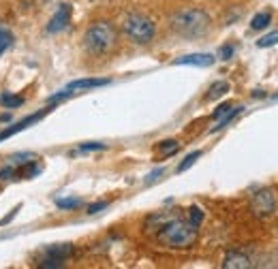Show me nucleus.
Instances as JSON below:
<instances>
[{"label": "nucleus", "instance_id": "6e6552de", "mask_svg": "<svg viewBox=\"0 0 278 269\" xmlns=\"http://www.w3.org/2000/svg\"><path fill=\"white\" fill-rule=\"evenodd\" d=\"M174 64L180 66V64H188V66H210L214 64V56L212 54H188V56H182L174 60Z\"/></svg>", "mask_w": 278, "mask_h": 269}, {"label": "nucleus", "instance_id": "aec40b11", "mask_svg": "<svg viewBox=\"0 0 278 269\" xmlns=\"http://www.w3.org/2000/svg\"><path fill=\"white\" fill-rule=\"evenodd\" d=\"M188 220H190V222L195 225V227H199V225H201V220H203V212L199 210L197 205H193L190 210H188Z\"/></svg>", "mask_w": 278, "mask_h": 269}, {"label": "nucleus", "instance_id": "1a4fd4ad", "mask_svg": "<svg viewBox=\"0 0 278 269\" xmlns=\"http://www.w3.org/2000/svg\"><path fill=\"white\" fill-rule=\"evenodd\" d=\"M225 269H248L250 267V259L242 252H229L223 261Z\"/></svg>", "mask_w": 278, "mask_h": 269}, {"label": "nucleus", "instance_id": "5701e85b", "mask_svg": "<svg viewBox=\"0 0 278 269\" xmlns=\"http://www.w3.org/2000/svg\"><path fill=\"white\" fill-rule=\"evenodd\" d=\"M96 150H105V143H81L79 152H96Z\"/></svg>", "mask_w": 278, "mask_h": 269}, {"label": "nucleus", "instance_id": "39448f33", "mask_svg": "<svg viewBox=\"0 0 278 269\" xmlns=\"http://www.w3.org/2000/svg\"><path fill=\"white\" fill-rule=\"evenodd\" d=\"M250 210L255 212V216H259V218L272 216L276 212V197H274V192L270 188L257 190L250 197Z\"/></svg>", "mask_w": 278, "mask_h": 269}, {"label": "nucleus", "instance_id": "0eeeda50", "mask_svg": "<svg viewBox=\"0 0 278 269\" xmlns=\"http://www.w3.org/2000/svg\"><path fill=\"white\" fill-rule=\"evenodd\" d=\"M69 19H71V5H60L54 17L50 19V24H47V32L56 34L60 30H65L69 26Z\"/></svg>", "mask_w": 278, "mask_h": 269}, {"label": "nucleus", "instance_id": "cd10ccee", "mask_svg": "<svg viewBox=\"0 0 278 269\" xmlns=\"http://www.w3.org/2000/svg\"><path fill=\"white\" fill-rule=\"evenodd\" d=\"M13 177V167H5L3 171H0V182H7Z\"/></svg>", "mask_w": 278, "mask_h": 269}, {"label": "nucleus", "instance_id": "a878e982", "mask_svg": "<svg viewBox=\"0 0 278 269\" xmlns=\"http://www.w3.org/2000/svg\"><path fill=\"white\" fill-rule=\"evenodd\" d=\"M233 56V45H223L221 47V60H229Z\"/></svg>", "mask_w": 278, "mask_h": 269}, {"label": "nucleus", "instance_id": "b1692460", "mask_svg": "<svg viewBox=\"0 0 278 269\" xmlns=\"http://www.w3.org/2000/svg\"><path fill=\"white\" fill-rule=\"evenodd\" d=\"M62 263L65 261H58V259H45L41 263V267H45V269H58V267H62Z\"/></svg>", "mask_w": 278, "mask_h": 269}, {"label": "nucleus", "instance_id": "c756f323", "mask_svg": "<svg viewBox=\"0 0 278 269\" xmlns=\"http://www.w3.org/2000/svg\"><path fill=\"white\" fill-rule=\"evenodd\" d=\"M17 212H19V205H17V207H15V210H13V212H11L9 216H5L3 220H0V225H7V222H11V220H13V218H15V214H17Z\"/></svg>", "mask_w": 278, "mask_h": 269}, {"label": "nucleus", "instance_id": "412c9836", "mask_svg": "<svg viewBox=\"0 0 278 269\" xmlns=\"http://www.w3.org/2000/svg\"><path fill=\"white\" fill-rule=\"evenodd\" d=\"M178 141H163L161 143V152H163V156H172V154H176L178 152Z\"/></svg>", "mask_w": 278, "mask_h": 269}, {"label": "nucleus", "instance_id": "9b49d317", "mask_svg": "<svg viewBox=\"0 0 278 269\" xmlns=\"http://www.w3.org/2000/svg\"><path fill=\"white\" fill-rule=\"evenodd\" d=\"M73 248H71V243H56V246H50L45 250V256L47 259H58V261H65L67 256H71Z\"/></svg>", "mask_w": 278, "mask_h": 269}, {"label": "nucleus", "instance_id": "dca6fc26", "mask_svg": "<svg viewBox=\"0 0 278 269\" xmlns=\"http://www.w3.org/2000/svg\"><path fill=\"white\" fill-rule=\"evenodd\" d=\"M242 109H244V107H231V111H229L227 116H223V118H221L219 126H214V128H212V132H214V130H221V128H225V126H227L229 122H231V120H233L238 114H242Z\"/></svg>", "mask_w": 278, "mask_h": 269}, {"label": "nucleus", "instance_id": "7c9ffc66", "mask_svg": "<svg viewBox=\"0 0 278 269\" xmlns=\"http://www.w3.org/2000/svg\"><path fill=\"white\" fill-rule=\"evenodd\" d=\"M276 99H278V94H276Z\"/></svg>", "mask_w": 278, "mask_h": 269}, {"label": "nucleus", "instance_id": "f257e3e1", "mask_svg": "<svg viewBox=\"0 0 278 269\" xmlns=\"http://www.w3.org/2000/svg\"><path fill=\"white\" fill-rule=\"evenodd\" d=\"M154 222H159L156 239L167 248H190L197 241V227L190 220H182L178 216H154Z\"/></svg>", "mask_w": 278, "mask_h": 269}, {"label": "nucleus", "instance_id": "2eb2a0df", "mask_svg": "<svg viewBox=\"0 0 278 269\" xmlns=\"http://www.w3.org/2000/svg\"><path fill=\"white\" fill-rule=\"evenodd\" d=\"M199 158H201V152H199V150H197V152H190V154L184 158V161L178 165V173H184V171H186V169H190L193 165H195V163L199 161Z\"/></svg>", "mask_w": 278, "mask_h": 269}, {"label": "nucleus", "instance_id": "9d476101", "mask_svg": "<svg viewBox=\"0 0 278 269\" xmlns=\"http://www.w3.org/2000/svg\"><path fill=\"white\" fill-rule=\"evenodd\" d=\"M110 79H77L73 83L67 85L69 92H75V90H90V88H101V85H107Z\"/></svg>", "mask_w": 278, "mask_h": 269}, {"label": "nucleus", "instance_id": "4468645a", "mask_svg": "<svg viewBox=\"0 0 278 269\" xmlns=\"http://www.w3.org/2000/svg\"><path fill=\"white\" fill-rule=\"evenodd\" d=\"M11 43H13V34H11V30H7L5 26H0V56L9 50Z\"/></svg>", "mask_w": 278, "mask_h": 269}, {"label": "nucleus", "instance_id": "f03ea898", "mask_svg": "<svg viewBox=\"0 0 278 269\" xmlns=\"http://www.w3.org/2000/svg\"><path fill=\"white\" fill-rule=\"evenodd\" d=\"M172 26L178 34L186 36V39H195V36H203L208 32L210 17L201 9H184L172 17Z\"/></svg>", "mask_w": 278, "mask_h": 269}, {"label": "nucleus", "instance_id": "f3484780", "mask_svg": "<svg viewBox=\"0 0 278 269\" xmlns=\"http://www.w3.org/2000/svg\"><path fill=\"white\" fill-rule=\"evenodd\" d=\"M56 205L60 207V210H77V207L81 205V199H58Z\"/></svg>", "mask_w": 278, "mask_h": 269}, {"label": "nucleus", "instance_id": "393cba45", "mask_svg": "<svg viewBox=\"0 0 278 269\" xmlns=\"http://www.w3.org/2000/svg\"><path fill=\"white\" fill-rule=\"evenodd\" d=\"M229 111H231V105H229V103H225V105H221V107H219V109H216V111H214V118L219 120V118L227 116Z\"/></svg>", "mask_w": 278, "mask_h": 269}, {"label": "nucleus", "instance_id": "ddd939ff", "mask_svg": "<svg viewBox=\"0 0 278 269\" xmlns=\"http://www.w3.org/2000/svg\"><path fill=\"white\" fill-rule=\"evenodd\" d=\"M270 21H272V13H270V11H263V13H257L255 17H252L250 26H252V30H261V28L268 26Z\"/></svg>", "mask_w": 278, "mask_h": 269}, {"label": "nucleus", "instance_id": "4be33fe9", "mask_svg": "<svg viewBox=\"0 0 278 269\" xmlns=\"http://www.w3.org/2000/svg\"><path fill=\"white\" fill-rule=\"evenodd\" d=\"M32 158H37L34 154H15V156H11V163L13 165H24V163H32Z\"/></svg>", "mask_w": 278, "mask_h": 269}, {"label": "nucleus", "instance_id": "f8f14e48", "mask_svg": "<svg viewBox=\"0 0 278 269\" xmlns=\"http://www.w3.org/2000/svg\"><path fill=\"white\" fill-rule=\"evenodd\" d=\"M229 90V83L227 81H216L212 88L208 90V94H205V101H214V99H219V96H223L225 92Z\"/></svg>", "mask_w": 278, "mask_h": 269}, {"label": "nucleus", "instance_id": "bb28decb", "mask_svg": "<svg viewBox=\"0 0 278 269\" xmlns=\"http://www.w3.org/2000/svg\"><path fill=\"white\" fill-rule=\"evenodd\" d=\"M107 205H110V203H107V201H101V203H94V205H90L88 207V214H99L101 210H105V207Z\"/></svg>", "mask_w": 278, "mask_h": 269}, {"label": "nucleus", "instance_id": "a211bd4d", "mask_svg": "<svg viewBox=\"0 0 278 269\" xmlns=\"http://www.w3.org/2000/svg\"><path fill=\"white\" fill-rule=\"evenodd\" d=\"M257 45H259V47H272V45H278V30H274V32H270V34H265L263 39L257 41Z\"/></svg>", "mask_w": 278, "mask_h": 269}, {"label": "nucleus", "instance_id": "423d86ee", "mask_svg": "<svg viewBox=\"0 0 278 269\" xmlns=\"http://www.w3.org/2000/svg\"><path fill=\"white\" fill-rule=\"evenodd\" d=\"M47 111H50V109H43V111H37V114H32V116H28V118L19 120L17 124L9 126V128H5V130H0V141H5V139H9V137H13V134H17L19 130L28 128L30 124H34V122H39V120H41L43 116H47Z\"/></svg>", "mask_w": 278, "mask_h": 269}, {"label": "nucleus", "instance_id": "7ed1b4c3", "mask_svg": "<svg viewBox=\"0 0 278 269\" xmlns=\"http://www.w3.org/2000/svg\"><path fill=\"white\" fill-rule=\"evenodd\" d=\"M118 34L110 21H94L83 34V45L90 54H107L116 45Z\"/></svg>", "mask_w": 278, "mask_h": 269}, {"label": "nucleus", "instance_id": "c85d7f7f", "mask_svg": "<svg viewBox=\"0 0 278 269\" xmlns=\"http://www.w3.org/2000/svg\"><path fill=\"white\" fill-rule=\"evenodd\" d=\"M165 173V169H156V171H152V173L148 175V180H146V184H152V182H156L159 180V175H163Z\"/></svg>", "mask_w": 278, "mask_h": 269}, {"label": "nucleus", "instance_id": "20e7f679", "mask_svg": "<svg viewBox=\"0 0 278 269\" xmlns=\"http://www.w3.org/2000/svg\"><path fill=\"white\" fill-rule=\"evenodd\" d=\"M122 28H124V32H126L129 39L135 41V43H139V45L150 43V41L154 39V32H156V26L152 24V19L146 17V15H141V13H131V15H126Z\"/></svg>", "mask_w": 278, "mask_h": 269}, {"label": "nucleus", "instance_id": "6ab92c4d", "mask_svg": "<svg viewBox=\"0 0 278 269\" xmlns=\"http://www.w3.org/2000/svg\"><path fill=\"white\" fill-rule=\"evenodd\" d=\"M0 103H3L5 107H22V105H24V99H22V96H11V94H5L3 99H0Z\"/></svg>", "mask_w": 278, "mask_h": 269}]
</instances>
